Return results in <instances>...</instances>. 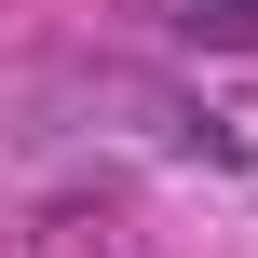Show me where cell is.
<instances>
[{
    "label": "cell",
    "instance_id": "obj_1",
    "mask_svg": "<svg viewBox=\"0 0 258 258\" xmlns=\"http://www.w3.org/2000/svg\"><path fill=\"white\" fill-rule=\"evenodd\" d=\"M190 27L204 41H258V0H190Z\"/></svg>",
    "mask_w": 258,
    "mask_h": 258
}]
</instances>
